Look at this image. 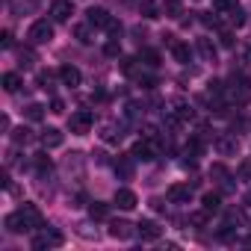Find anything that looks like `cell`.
<instances>
[{
    "label": "cell",
    "instance_id": "6da1fadb",
    "mask_svg": "<svg viewBox=\"0 0 251 251\" xmlns=\"http://www.w3.org/2000/svg\"><path fill=\"white\" fill-rule=\"evenodd\" d=\"M92 124H95L92 109H77V112H71V118H68V130H71L74 136H86V133L92 130Z\"/></svg>",
    "mask_w": 251,
    "mask_h": 251
},
{
    "label": "cell",
    "instance_id": "7a4b0ae2",
    "mask_svg": "<svg viewBox=\"0 0 251 251\" xmlns=\"http://www.w3.org/2000/svg\"><path fill=\"white\" fill-rule=\"evenodd\" d=\"M27 39H30V45H50L53 42V24L50 21H33L30 24V30H27Z\"/></svg>",
    "mask_w": 251,
    "mask_h": 251
},
{
    "label": "cell",
    "instance_id": "3957f363",
    "mask_svg": "<svg viewBox=\"0 0 251 251\" xmlns=\"http://www.w3.org/2000/svg\"><path fill=\"white\" fill-rule=\"evenodd\" d=\"M65 242V236H62V230H56V227H42V233L39 236H33V248L36 251H45V248H59Z\"/></svg>",
    "mask_w": 251,
    "mask_h": 251
},
{
    "label": "cell",
    "instance_id": "277c9868",
    "mask_svg": "<svg viewBox=\"0 0 251 251\" xmlns=\"http://www.w3.org/2000/svg\"><path fill=\"white\" fill-rule=\"evenodd\" d=\"M133 157H136V163L142 160V163H151V160H157L160 157V139H139L136 145H133V151H130Z\"/></svg>",
    "mask_w": 251,
    "mask_h": 251
},
{
    "label": "cell",
    "instance_id": "5b68a950",
    "mask_svg": "<svg viewBox=\"0 0 251 251\" xmlns=\"http://www.w3.org/2000/svg\"><path fill=\"white\" fill-rule=\"evenodd\" d=\"M166 118H169L172 127H180L183 121H189V118H192V106H189L186 100H180V98H177V100H172V103H169Z\"/></svg>",
    "mask_w": 251,
    "mask_h": 251
},
{
    "label": "cell",
    "instance_id": "8992f818",
    "mask_svg": "<svg viewBox=\"0 0 251 251\" xmlns=\"http://www.w3.org/2000/svg\"><path fill=\"white\" fill-rule=\"evenodd\" d=\"M213 145H216V151H219L222 157H230V154L239 151V139H236V133H219Z\"/></svg>",
    "mask_w": 251,
    "mask_h": 251
},
{
    "label": "cell",
    "instance_id": "52a82bcc",
    "mask_svg": "<svg viewBox=\"0 0 251 251\" xmlns=\"http://www.w3.org/2000/svg\"><path fill=\"white\" fill-rule=\"evenodd\" d=\"M100 139L106 145H118L124 139V127H121V124H115V121H103L100 124Z\"/></svg>",
    "mask_w": 251,
    "mask_h": 251
},
{
    "label": "cell",
    "instance_id": "ba28073f",
    "mask_svg": "<svg viewBox=\"0 0 251 251\" xmlns=\"http://www.w3.org/2000/svg\"><path fill=\"white\" fill-rule=\"evenodd\" d=\"M71 15H74L71 0H53V3H50V18H53L56 24H65V21H71Z\"/></svg>",
    "mask_w": 251,
    "mask_h": 251
},
{
    "label": "cell",
    "instance_id": "9c48e42d",
    "mask_svg": "<svg viewBox=\"0 0 251 251\" xmlns=\"http://www.w3.org/2000/svg\"><path fill=\"white\" fill-rule=\"evenodd\" d=\"M21 216H24V222H27V230L45 227V216H42V210H39L36 204H24V207H21Z\"/></svg>",
    "mask_w": 251,
    "mask_h": 251
},
{
    "label": "cell",
    "instance_id": "30bf717a",
    "mask_svg": "<svg viewBox=\"0 0 251 251\" xmlns=\"http://www.w3.org/2000/svg\"><path fill=\"white\" fill-rule=\"evenodd\" d=\"M86 21H89L92 27H98V30H109V24H112V15H109L106 9H100V6H92V9L86 12Z\"/></svg>",
    "mask_w": 251,
    "mask_h": 251
},
{
    "label": "cell",
    "instance_id": "8fae6325",
    "mask_svg": "<svg viewBox=\"0 0 251 251\" xmlns=\"http://www.w3.org/2000/svg\"><path fill=\"white\" fill-rule=\"evenodd\" d=\"M166 195H169L172 204H189L192 201V186L189 183H172Z\"/></svg>",
    "mask_w": 251,
    "mask_h": 251
},
{
    "label": "cell",
    "instance_id": "7c38bea8",
    "mask_svg": "<svg viewBox=\"0 0 251 251\" xmlns=\"http://www.w3.org/2000/svg\"><path fill=\"white\" fill-rule=\"evenodd\" d=\"M136 233L142 236V242H157V239L163 236V227H160L157 222L145 219V222H139V225H136Z\"/></svg>",
    "mask_w": 251,
    "mask_h": 251
},
{
    "label": "cell",
    "instance_id": "4fadbf2b",
    "mask_svg": "<svg viewBox=\"0 0 251 251\" xmlns=\"http://www.w3.org/2000/svg\"><path fill=\"white\" fill-rule=\"evenodd\" d=\"M133 233H136V227H133L130 222H124V219L109 222V236H112V239H130Z\"/></svg>",
    "mask_w": 251,
    "mask_h": 251
},
{
    "label": "cell",
    "instance_id": "5bb4252c",
    "mask_svg": "<svg viewBox=\"0 0 251 251\" xmlns=\"http://www.w3.org/2000/svg\"><path fill=\"white\" fill-rule=\"evenodd\" d=\"M56 74H59L62 86H68V89H74V86H80V83H83V74H80V68H77V65H62Z\"/></svg>",
    "mask_w": 251,
    "mask_h": 251
},
{
    "label": "cell",
    "instance_id": "9a60e30c",
    "mask_svg": "<svg viewBox=\"0 0 251 251\" xmlns=\"http://www.w3.org/2000/svg\"><path fill=\"white\" fill-rule=\"evenodd\" d=\"M210 177H216V183L222 186V192H233L236 186H233V180H230V172L222 166V163H216L213 169H210Z\"/></svg>",
    "mask_w": 251,
    "mask_h": 251
},
{
    "label": "cell",
    "instance_id": "2e32d148",
    "mask_svg": "<svg viewBox=\"0 0 251 251\" xmlns=\"http://www.w3.org/2000/svg\"><path fill=\"white\" fill-rule=\"evenodd\" d=\"M133 163H136V157H133V154L118 157V160H115V175H118L121 180H130V177H133Z\"/></svg>",
    "mask_w": 251,
    "mask_h": 251
},
{
    "label": "cell",
    "instance_id": "e0dca14e",
    "mask_svg": "<svg viewBox=\"0 0 251 251\" xmlns=\"http://www.w3.org/2000/svg\"><path fill=\"white\" fill-rule=\"evenodd\" d=\"M42 6V0H9V9L15 15H33Z\"/></svg>",
    "mask_w": 251,
    "mask_h": 251
},
{
    "label": "cell",
    "instance_id": "ac0fdd59",
    "mask_svg": "<svg viewBox=\"0 0 251 251\" xmlns=\"http://www.w3.org/2000/svg\"><path fill=\"white\" fill-rule=\"evenodd\" d=\"M115 204H118L121 210H133V207L139 204V198H136L133 189H118V192H115Z\"/></svg>",
    "mask_w": 251,
    "mask_h": 251
},
{
    "label": "cell",
    "instance_id": "d6986e66",
    "mask_svg": "<svg viewBox=\"0 0 251 251\" xmlns=\"http://www.w3.org/2000/svg\"><path fill=\"white\" fill-rule=\"evenodd\" d=\"M3 225H6V230H9V233H24V230H27V222H24L21 210H18V213H9V216L3 219Z\"/></svg>",
    "mask_w": 251,
    "mask_h": 251
},
{
    "label": "cell",
    "instance_id": "ffe728a7",
    "mask_svg": "<svg viewBox=\"0 0 251 251\" xmlns=\"http://www.w3.org/2000/svg\"><path fill=\"white\" fill-rule=\"evenodd\" d=\"M169 48H172V56H175L180 65H186V62H189V56H192V53H189V45H183V42H175V39H172V42H169Z\"/></svg>",
    "mask_w": 251,
    "mask_h": 251
},
{
    "label": "cell",
    "instance_id": "44dd1931",
    "mask_svg": "<svg viewBox=\"0 0 251 251\" xmlns=\"http://www.w3.org/2000/svg\"><path fill=\"white\" fill-rule=\"evenodd\" d=\"M39 139H42V145H45V148H59V145H62V133H59L56 127L42 130V136H39Z\"/></svg>",
    "mask_w": 251,
    "mask_h": 251
},
{
    "label": "cell",
    "instance_id": "7402d4cb",
    "mask_svg": "<svg viewBox=\"0 0 251 251\" xmlns=\"http://www.w3.org/2000/svg\"><path fill=\"white\" fill-rule=\"evenodd\" d=\"M201 210H207L210 216H213V213H222V195H216V192H207V195L201 198Z\"/></svg>",
    "mask_w": 251,
    "mask_h": 251
},
{
    "label": "cell",
    "instance_id": "603a6c76",
    "mask_svg": "<svg viewBox=\"0 0 251 251\" xmlns=\"http://www.w3.org/2000/svg\"><path fill=\"white\" fill-rule=\"evenodd\" d=\"M195 48H198L201 59H207V62H216V45H213L210 39H198V42H195Z\"/></svg>",
    "mask_w": 251,
    "mask_h": 251
},
{
    "label": "cell",
    "instance_id": "cb8c5ba5",
    "mask_svg": "<svg viewBox=\"0 0 251 251\" xmlns=\"http://www.w3.org/2000/svg\"><path fill=\"white\" fill-rule=\"evenodd\" d=\"M39 62V56H36V50L33 48H18V65L27 71V68H33Z\"/></svg>",
    "mask_w": 251,
    "mask_h": 251
},
{
    "label": "cell",
    "instance_id": "d4e9b609",
    "mask_svg": "<svg viewBox=\"0 0 251 251\" xmlns=\"http://www.w3.org/2000/svg\"><path fill=\"white\" fill-rule=\"evenodd\" d=\"M89 219H92V222H106V219H109V207L100 204V201H92V204H89Z\"/></svg>",
    "mask_w": 251,
    "mask_h": 251
},
{
    "label": "cell",
    "instance_id": "484cf974",
    "mask_svg": "<svg viewBox=\"0 0 251 251\" xmlns=\"http://www.w3.org/2000/svg\"><path fill=\"white\" fill-rule=\"evenodd\" d=\"M0 83H3V89H6L9 95H15V92H18V89L24 86V83H21V77H18L15 71H6L3 77H0Z\"/></svg>",
    "mask_w": 251,
    "mask_h": 251
},
{
    "label": "cell",
    "instance_id": "4316f807",
    "mask_svg": "<svg viewBox=\"0 0 251 251\" xmlns=\"http://www.w3.org/2000/svg\"><path fill=\"white\" fill-rule=\"evenodd\" d=\"M139 12H142V18H148V21L160 18V6H157V0H142V3H139Z\"/></svg>",
    "mask_w": 251,
    "mask_h": 251
},
{
    "label": "cell",
    "instance_id": "83f0119b",
    "mask_svg": "<svg viewBox=\"0 0 251 251\" xmlns=\"http://www.w3.org/2000/svg\"><path fill=\"white\" fill-rule=\"evenodd\" d=\"M139 62L148 65V68H157V65H160V53L151 50V48H145V50H139Z\"/></svg>",
    "mask_w": 251,
    "mask_h": 251
},
{
    "label": "cell",
    "instance_id": "f1b7e54d",
    "mask_svg": "<svg viewBox=\"0 0 251 251\" xmlns=\"http://www.w3.org/2000/svg\"><path fill=\"white\" fill-rule=\"evenodd\" d=\"M183 154H186V157H192V160H198V157L204 154V142H201L198 136H195V139H189V142H186V148H183Z\"/></svg>",
    "mask_w": 251,
    "mask_h": 251
},
{
    "label": "cell",
    "instance_id": "f546056e",
    "mask_svg": "<svg viewBox=\"0 0 251 251\" xmlns=\"http://www.w3.org/2000/svg\"><path fill=\"white\" fill-rule=\"evenodd\" d=\"M33 163H36V172H39L42 177H45V175H50V169H53V163H50V157H48V154H36V160H33Z\"/></svg>",
    "mask_w": 251,
    "mask_h": 251
},
{
    "label": "cell",
    "instance_id": "4dcf8cb0",
    "mask_svg": "<svg viewBox=\"0 0 251 251\" xmlns=\"http://www.w3.org/2000/svg\"><path fill=\"white\" fill-rule=\"evenodd\" d=\"M12 142H15V145H27V142H33V130H30V127H18V130H12Z\"/></svg>",
    "mask_w": 251,
    "mask_h": 251
},
{
    "label": "cell",
    "instance_id": "1f68e13d",
    "mask_svg": "<svg viewBox=\"0 0 251 251\" xmlns=\"http://www.w3.org/2000/svg\"><path fill=\"white\" fill-rule=\"evenodd\" d=\"M163 12H166V18H180V15H183V6H180V0H166Z\"/></svg>",
    "mask_w": 251,
    "mask_h": 251
},
{
    "label": "cell",
    "instance_id": "d6a6232c",
    "mask_svg": "<svg viewBox=\"0 0 251 251\" xmlns=\"http://www.w3.org/2000/svg\"><path fill=\"white\" fill-rule=\"evenodd\" d=\"M74 36H77L83 45H89V42H92V24H89V21H86V24H77V27H74Z\"/></svg>",
    "mask_w": 251,
    "mask_h": 251
},
{
    "label": "cell",
    "instance_id": "836d02e7",
    "mask_svg": "<svg viewBox=\"0 0 251 251\" xmlns=\"http://www.w3.org/2000/svg\"><path fill=\"white\" fill-rule=\"evenodd\" d=\"M24 115H27L30 121H42V118H45V106H42V103H27Z\"/></svg>",
    "mask_w": 251,
    "mask_h": 251
},
{
    "label": "cell",
    "instance_id": "e575fe53",
    "mask_svg": "<svg viewBox=\"0 0 251 251\" xmlns=\"http://www.w3.org/2000/svg\"><path fill=\"white\" fill-rule=\"evenodd\" d=\"M225 18L233 24V27H242L245 24V12H242V6H236V9H230V12H225Z\"/></svg>",
    "mask_w": 251,
    "mask_h": 251
},
{
    "label": "cell",
    "instance_id": "d590c367",
    "mask_svg": "<svg viewBox=\"0 0 251 251\" xmlns=\"http://www.w3.org/2000/svg\"><path fill=\"white\" fill-rule=\"evenodd\" d=\"M36 83H39V89L48 92V89H53V74H50V71H39V74H36Z\"/></svg>",
    "mask_w": 251,
    "mask_h": 251
},
{
    "label": "cell",
    "instance_id": "8d00e7d4",
    "mask_svg": "<svg viewBox=\"0 0 251 251\" xmlns=\"http://www.w3.org/2000/svg\"><path fill=\"white\" fill-rule=\"evenodd\" d=\"M236 177L245 180V183H251V160H242V163L236 166Z\"/></svg>",
    "mask_w": 251,
    "mask_h": 251
},
{
    "label": "cell",
    "instance_id": "74e56055",
    "mask_svg": "<svg viewBox=\"0 0 251 251\" xmlns=\"http://www.w3.org/2000/svg\"><path fill=\"white\" fill-rule=\"evenodd\" d=\"M213 6H216V12H219V15H225V12L236 9L239 3H236V0H213Z\"/></svg>",
    "mask_w": 251,
    "mask_h": 251
},
{
    "label": "cell",
    "instance_id": "f35d334b",
    "mask_svg": "<svg viewBox=\"0 0 251 251\" xmlns=\"http://www.w3.org/2000/svg\"><path fill=\"white\" fill-rule=\"evenodd\" d=\"M207 219H210V213H207V210H201V213H192V216H189V225H192V227H204V225H207Z\"/></svg>",
    "mask_w": 251,
    "mask_h": 251
},
{
    "label": "cell",
    "instance_id": "ab89813d",
    "mask_svg": "<svg viewBox=\"0 0 251 251\" xmlns=\"http://www.w3.org/2000/svg\"><path fill=\"white\" fill-rule=\"evenodd\" d=\"M77 233H80L83 239H98V230H92L89 225H77Z\"/></svg>",
    "mask_w": 251,
    "mask_h": 251
},
{
    "label": "cell",
    "instance_id": "60d3db41",
    "mask_svg": "<svg viewBox=\"0 0 251 251\" xmlns=\"http://www.w3.org/2000/svg\"><path fill=\"white\" fill-rule=\"evenodd\" d=\"M103 53H106V56H118V53H121L118 42H115V39H112V42H106V45H103Z\"/></svg>",
    "mask_w": 251,
    "mask_h": 251
},
{
    "label": "cell",
    "instance_id": "b9f144b4",
    "mask_svg": "<svg viewBox=\"0 0 251 251\" xmlns=\"http://www.w3.org/2000/svg\"><path fill=\"white\" fill-rule=\"evenodd\" d=\"M50 112L62 115V112H65V100H62V98H53V100H50Z\"/></svg>",
    "mask_w": 251,
    "mask_h": 251
},
{
    "label": "cell",
    "instance_id": "7bdbcfd3",
    "mask_svg": "<svg viewBox=\"0 0 251 251\" xmlns=\"http://www.w3.org/2000/svg\"><path fill=\"white\" fill-rule=\"evenodd\" d=\"M201 24H207V27H219V18L210 15V12H201Z\"/></svg>",
    "mask_w": 251,
    "mask_h": 251
},
{
    "label": "cell",
    "instance_id": "ee69618b",
    "mask_svg": "<svg viewBox=\"0 0 251 251\" xmlns=\"http://www.w3.org/2000/svg\"><path fill=\"white\" fill-rule=\"evenodd\" d=\"M0 45H3V48H12L15 42H12V33L9 30H3V36H0Z\"/></svg>",
    "mask_w": 251,
    "mask_h": 251
},
{
    "label": "cell",
    "instance_id": "f6af8a7d",
    "mask_svg": "<svg viewBox=\"0 0 251 251\" xmlns=\"http://www.w3.org/2000/svg\"><path fill=\"white\" fill-rule=\"evenodd\" d=\"M219 42H222L225 48H233V36H230V33H222V36H219Z\"/></svg>",
    "mask_w": 251,
    "mask_h": 251
}]
</instances>
